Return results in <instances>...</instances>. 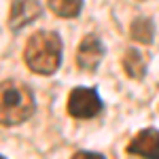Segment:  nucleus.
I'll use <instances>...</instances> for the list:
<instances>
[{
	"label": "nucleus",
	"mask_w": 159,
	"mask_h": 159,
	"mask_svg": "<svg viewBox=\"0 0 159 159\" xmlns=\"http://www.w3.org/2000/svg\"><path fill=\"white\" fill-rule=\"evenodd\" d=\"M72 159H106V157L100 155V153H91V151H76Z\"/></svg>",
	"instance_id": "obj_10"
},
{
	"label": "nucleus",
	"mask_w": 159,
	"mask_h": 159,
	"mask_svg": "<svg viewBox=\"0 0 159 159\" xmlns=\"http://www.w3.org/2000/svg\"><path fill=\"white\" fill-rule=\"evenodd\" d=\"M0 159H4V157H2V155H0Z\"/></svg>",
	"instance_id": "obj_11"
},
{
	"label": "nucleus",
	"mask_w": 159,
	"mask_h": 159,
	"mask_svg": "<svg viewBox=\"0 0 159 159\" xmlns=\"http://www.w3.org/2000/svg\"><path fill=\"white\" fill-rule=\"evenodd\" d=\"M129 155H138L142 159H159V132L155 127H147L129 140Z\"/></svg>",
	"instance_id": "obj_6"
},
{
	"label": "nucleus",
	"mask_w": 159,
	"mask_h": 159,
	"mask_svg": "<svg viewBox=\"0 0 159 159\" xmlns=\"http://www.w3.org/2000/svg\"><path fill=\"white\" fill-rule=\"evenodd\" d=\"M24 61L32 72L43 76L53 74L61 64V38L47 30L32 34L25 43Z\"/></svg>",
	"instance_id": "obj_2"
},
{
	"label": "nucleus",
	"mask_w": 159,
	"mask_h": 159,
	"mask_svg": "<svg viewBox=\"0 0 159 159\" xmlns=\"http://www.w3.org/2000/svg\"><path fill=\"white\" fill-rule=\"evenodd\" d=\"M129 34L136 43H142V45H151L153 36H155V24L151 17H136L132 21L129 28Z\"/></svg>",
	"instance_id": "obj_8"
},
{
	"label": "nucleus",
	"mask_w": 159,
	"mask_h": 159,
	"mask_svg": "<svg viewBox=\"0 0 159 159\" xmlns=\"http://www.w3.org/2000/svg\"><path fill=\"white\" fill-rule=\"evenodd\" d=\"M47 4L53 11V15L61 19H74L83 11V0H47Z\"/></svg>",
	"instance_id": "obj_9"
},
{
	"label": "nucleus",
	"mask_w": 159,
	"mask_h": 159,
	"mask_svg": "<svg viewBox=\"0 0 159 159\" xmlns=\"http://www.w3.org/2000/svg\"><path fill=\"white\" fill-rule=\"evenodd\" d=\"M102 57H104V45H102L100 36L98 34H87L76 49V66L81 70L93 72L100 66Z\"/></svg>",
	"instance_id": "obj_5"
},
{
	"label": "nucleus",
	"mask_w": 159,
	"mask_h": 159,
	"mask_svg": "<svg viewBox=\"0 0 159 159\" xmlns=\"http://www.w3.org/2000/svg\"><path fill=\"white\" fill-rule=\"evenodd\" d=\"M147 66L148 60L142 51L138 49H127L123 55V70L129 79H142L147 74Z\"/></svg>",
	"instance_id": "obj_7"
},
{
	"label": "nucleus",
	"mask_w": 159,
	"mask_h": 159,
	"mask_svg": "<svg viewBox=\"0 0 159 159\" xmlns=\"http://www.w3.org/2000/svg\"><path fill=\"white\" fill-rule=\"evenodd\" d=\"M43 15L40 0H13L9 11V28L13 32H19L21 28L30 25Z\"/></svg>",
	"instance_id": "obj_4"
},
{
	"label": "nucleus",
	"mask_w": 159,
	"mask_h": 159,
	"mask_svg": "<svg viewBox=\"0 0 159 159\" xmlns=\"http://www.w3.org/2000/svg\"><path fill=\"white\" fill-rule=\"evenodd\" d=\"M68 115L72 119H91V117H98L100 112L104 110V104H102V98L96 89L91 87H74L68 96Z\"/></svg>",
	"instance_id": "obj_3"
},
{
	"label": "nucleus",
	"mask_w": 159,
	"mask_h": 159,
	"mask_svg": "<svg viewBox=\"0 0 159 159\" xmlns=\"http://www.w3.org/2000/svg\"><path fill=\"white\" fill-rule=\"evenodd\" d=\"M36 110L32 89L15 79L0 81V125L11 127L28 121Z\"/></svg>",
	"instance_id": "obj_1"
}]
</instances>
